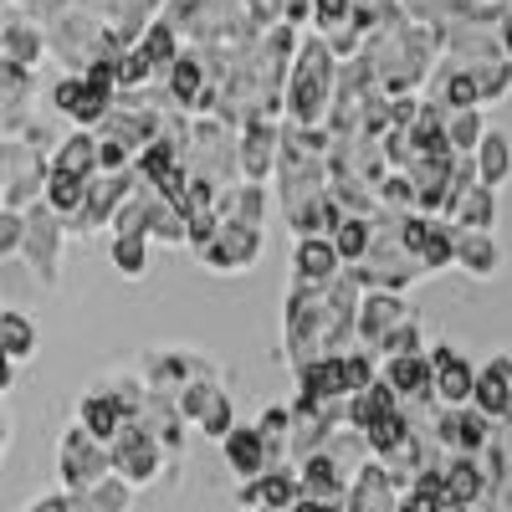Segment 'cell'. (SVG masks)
Listing matches in <instances>:
<instances>
[{"label":"cell","instance_id":"cell-1","mask_svg":"<svg viewBox=\"0 0 512 512\" xmlns=\"http://www.w3.org/2000/svg\"><path fill=\"white\" fill-rule=\"evenodd\" d=\"M359 267H344L328 287H287L282 303V349L292 369H303L328 354L359 349V303H364Z\"/></svg>","mask_w":512,"mask_h":512},{"label":"cell","instance_id":"cell-2","mask_svg":"<svg viewBox=\"0 0 512 512\" xmlns=\"http://www.w3.org/2000/svg\"><path fill=\"white\" fill-rule=\"evenodd\" d=\"M292 52H297L292 26H272L256 41H246V47L231 57V77H226V93L216 103V118H226L236 128L251 123V118H282Z\"/></svg>","mask_w":512,"mask_h":512},{"label":"cell","instance_id":"cell-3","mask_svg":"<svg viewBox=\"0 0 512 512\" xmlns=\"http://www.w3.org/2000/svg\"><path fill=\"white\" fill-rule=\"evenodd\" d=\"M333 93H338V57L328 52V41L318 31L297 36L282 118L297 123V128H323L328 123V108H333Z\"/></svg>","mask_w":512,"mask_h":512},{"label":"cell","instance_id":"cell-4","mask_svg":"<svg viewBox=\"0 0 512 512\" xmlns=\"http://www.w3.org/2000/svg\"><path fill=\"white\" fill-rule=\"evenodd\" d=\"M359 282L369 292H405L410 282H425L420 262L405 246V216L400 210H374L369 216V251L359 262Z\"/></svg>","mask_w":512,"mask_h":512},{"label":"cell","instance_id":"cell-5","mask_svg":"<svg viewBox=\"0 0 512 512\" xmlns=\"http://www.w3.org/2000/svg\"><path fill=\"white\" fill-rule=\"evenodd\" d=\"M236 134L241 128L226 123V118H195L190 128V149H185V169L210 185H236L241 180V169H236Z\"/></svg>","mask_w":512,"mask_h":512},{"label":"cell","instance_id":"cell-6","mask_svg":"<svg viewBox=\"0 0 512 512\" xmlns=\"http://www.w3.org/2000/svg\"><path fill=\"white\" fill-rule=\"evenodd\" d=\"M139 379L149 384V390L159 395H180L190 390V384H205V379H221V364L200 354V349H144L134 359Z\"/></svg>","mask_w":512,"mask_h":512},{"label":"cell","instance_id":"cell-7","mask_svg":"<svg viewBox=\"0 0 512 512\" xmlns=\"http://www.w3.org/2000/svg\"><path fill=\"white\" fill-rule=\"evenodd\" d=\"M108 456H113V477L118 482H128V487H154L164 472H180V461L169 456L144 425H123V436L108 446Z\"/></svg>","mask_w":512,"mask_h":512},{"label":"cell","instance_id":"cell-8","mask_svg":"<svg viewBox=\"0 0 512 512\" xmlns=\"http://www.w3.org/2000/svg\"><path fill=\"white\" fill-rule=\"evenodd\" d=\"M108 477H113L108 446L93 441V436L72 420L67 431H62V441H57V482H62V492H88V487H98V482H108Z\"/></svg>","mask_w":512,"mask_h":512},{"label":"cell","instance_id":"cell-9","mask_svg":"<svg viewBox=\"0 0 512 512\" xmlns=\"http://www.w3.org/2000/svg\"><path fill=\"white\" fill-rule=\"evenodd\" d=\"M62 251H67V221L57 216L52 205H31L26 210V236H21V262L31 267V277L57 287Z\"/></svg>","mask_w":512,"mask_h":512},{"label":"cell","instance_id":"cell-10","mask_svg":"<svg viewBox=\"0 0 512 512\" xmlns=\"http://www.w3.org/2000/svg\"><path fill=\"white\" fill-rule=\"evenodd\" d=\"M262 246H267L262 226H236V221H221V226H216V236H210L205 246H195V262H200L205 272H246V267L262 262Z\"/></svg>","mask_w":512,"mask_h":512},{"label":"cell","instance_id":"cell-11","mask_svg":"<svg viewBox=\"0 0 512 512\" xmlns=\"http://www.w3.org/2000/svg\"><path fill=\"white\" fill-rule=\"evenodd\" d=\"M282 159V118H251L236 134V169L251 185H272Z\"/></svg>","mask_w":512,"mask_h":512},{"label":"cell","instance_id":"cell-12","mask_svg":"<svg viewBox=\"0 0 512 512\" xmlns=\"http://www.w3.org/2000/svg\"><path fill=\"white\" fill-rule=\"evenodd\" d=\"M134 185H139V169H128V175H93L88 180V200H82V210L67 221V236H93V231L113 226L118 205L134 195Z\"/></svg>","mask_w":512,"mask_h":512},{"label":"cell","instance_id":"cell-13","mask_svg":"<svg viewBox=\"0 0 512 512\" xmlns=\"http://www.w3.org/2000/svg\"><path fill=\"white\" fill-rule=\"evenodd\" d=\"M405 246H410V256L420 262L425 277H441L446 267H456V226L441 221V216H420V210H410L405 216Z\"/></svg>","mask_w":512,"mask_h":512},{"label":"cell","instance_id":"cell-14","mask_svg":"<svg viewBox=\"0 0 512 512\" xmlns=\"http://www.w3.org/2000/svg\"><path fill=\"white\" fill-rule=\"evenodd\" d=\"M492 431H497V425L477 405H456V410L436 405V415H431V436L441 441L446 456H482V446L492 441Z\"/></svg>","mask_w":512,"mask_h":512},{"label":"cell","instance_id":"cell-15","mask_svg":"<svg viewBox=\"0 0 512 512\" xmlns=\"http://www.w3.org/2000/svg\"><path fill=\"white\" fill-rule=\"evenodd\" d=\"M410 318L415 313L405 308L400 292H364V303H359V349H369L379 359V349L390 344Z\"/></svg>","mask_w":512,"mask_h":512},{"label":"cell","instance_id":"cell-16","mask_svg":"<svg viewBox=\"0 0 512 512\" xmlns=\"http://www.w3.org/2000/svg\"><path fill=\"white\" fill-rule=\"evenodd\" d=\"M472 405L497 425V431H512V354H492L487 364H477Z\"/></svg>","mask_w":512,"mask_h":512},{"label":"cell","instance_id":"cell-17","mask_svg":"<svg viewBox=\"0 0 512 512\" xmlns=\"http://www.w3.org/2000/svg\"><path fill=\"white\" fill-rule=\"evenodd\" d=\"M431 369H436V405L456 410V405H472L477 390V364L466 359L451 344H431Z\"/></svg>","mask_w":512,"mask_h":512},{"label":"cell","instance_id":"cell-18","mask_svg":"<svg viewBox=\"0 0 512 512\" xmlns=\"http://www.w3.org/2000/svg\"><path fill=\"white\" fill-rule=\"evenodd\" d=\"M297 482H303V497H308V502H333V507H344L354 472H349V466L338 461L333 451H318V456H308V461H297Z\"/></svg>","mask_w":512,"mask_h":512},{"label":"cell","instance_id":"cell-19","mask_svg":"<svg viewBox=\"0 0 512 512\" xmlns=\"http://www.w3.org/2000/svg\"><path fill=\"white\" fill-rule=\"evenodd\" d=\"M236 502H241L246 512H256V507L292 512L297 502H303V482H297V466H272V472H262L256 482H241Z\"/></svg>","mask_w":512,"mask_h":512},{"label":"cell","instance_id":"cell-20","mask_svg":"<svg viewBox=\"0 0 512 512\" xmlns=\"http://www.w3.org/2000/svg\"><path fill=\"white\" fill-rule=\"evenodd\" d=\"M400 497H405V492L395 487V477L369 456L359 472H354V482H349L344 512H400Z\"/></svg>","mask_w":512,"mask_h":512},{"label":"cell","instance_id":"cell-21","mask_svg":"<svg viewBox=\"0 0 512 512\" xmlns=\"http://www.w3.org/2000/svg\"><path fill=\"white\" fill-rule=\"evenodd\" d=\"M134 425H144V431L169 451V456H180L185 451V431H190V420L180 415V405H175V395H159V390H149L144 400H139V415H134Z\"/></svg>","mask_w":512,"mask_h":512},{"label":"cell","instance_id":"cell-22","mask_svg":"<svg viewBox=\"0 0 512 512\" xmlns=\"http://www.w3.org/2000/svg\"><path fill=\"white\" fill-rule=\"evenodd\" d=\"M77 425H82V431H88L93 441L113 446V441L123 436V425H134V415L123 410V400H118V395H108L103 384H93V390L77 400Z\"/></svg>","mask_w":512,"mask_h":512},{"label":"cell","instance_id":"cell-23","mask_svg":"<svg viewBox=\"0 0 512 512\" xmlns=\"http://www.w3.org/2000/svg\"><path fill=\"white\" fill-rule=\"evenodd\" d=\"M0 16H6V11H0ZM41 57H47V26H41V16H21V11H11L6 26H0V62L41 67Z\"/></svg>","mask_w":512,"mask_h":512},{"label":"cell","instance_id":"cell-24","mask_svg":"<svg viewBox=\"0 0 512 512\" xmlns=\"http://www.w3.org/2000/svg\"><path fill=\"white\" fill-rule=\"evenodd\" d=\"M344 262H338V246L328 236H308V241H292V287H328Z\"/></svg>","mask_w":512,"mask_h":512},{"label":"cell","instance_id":"cell-25","mask_svg":"<svg viewBox=\"0 0 512 512\" xmlns=\"http://www.w3.org/2000/svg\"><path fill=\"white\" fill-rule=\"evenodd\" d=\"M272 200H277V195H272L267 185L236 180V185H221V195H216V216H221V221H236V226H267Z\"/></svg>","mask_w":512,"mask_h":512},{"label":"cell","instance_id":"cell-26","mask_svg":"<svg viewBox=\"0 0 512 512\" xmlns=\"http://www.w3.org/2000/svg\"><path fill=\"white\" fill-rule=\"evenodd\" d=\"M31 98H36L31 67L0 62V118H6V134H21V128L36 118V113H31Z\"/></svg>","mask_w":512,"mask_h":512},{"label":"cell","instance_id":"cell-27","mask_svg":"<svg viewBox=\"0 0 512 512\" xmlns=\"http://www.w3.org/2000/svg\"><path fill=\"white\" fill-rule=\"evenodd\" d=\"M456 267L472 282H492L502 272V241L492 231H461L456 226Z\"/></svg>","mask_w":512,"mask_h":512},{"label":"cell","instance_id":"cell-28","mask_svg":"<svg viewBox=\"0 0 512 512\" xmlns=\"http://www.w3.org/2000/svg\"><path fill=\"white\" fill-rule=\"evenodd\" d=\"M221 451H226V466H231L241 482H256L262 472H272L267 441H262V431H256V425H236V431L221 441Z\"/></svg>","mask_w":512,"mask_h":512},{"label":"cell","instance_id":"cell-29","mask_svg":"<svg viewBox=\"0 0 512 512\" xmlns=\"http://www.w3.org/2000/svg\"><path fill=\"white\" fill-rule=\"evenodd\" d=\"M52 169H62V175H77V180H93V175H98V134H93V128H72L67 139H57Z\"/></svg>","mask_w":512,"mask_h":512},{"label":"cell","instance_id":"cell-30","mask_svg":"<svg viewBox=\"0 0 512 512\" xmlns=\"http://www.w3.org/2000/svg\"><path fill=\"white\" fill-rule=\"evenodd\" d=\"M446 221L461 226V231H497V190L487 185H472L451 210H446Z\"/></svg>","mask_w":512,"mask_h":512},{"label":"cell","instance_id":"cell-31","mask_svg":"<svg viewBox=\"0 0 512 512\" xmlns=\"http://www.w3.org/2000/svg\"><path fill=\"white\" fill-rule=\"evenodd\" d=\"M472 159H477V180H482L487 190H497V185L512 175V139L502 134V128H487Z\"/></svg>","mask_w":512,"mask_h":512},{"label":"cell","instance_id":"cell-32","mask_svg":"<svg viewBox=\"0 0 512 512\" xmlns=\"http://www.w3.org/2000/svg\"><path fill=\"white\" fill-rule=\"evenodd\" d=\"M134 47H139V52H144V57L154 62V72H159V82H164V72L175 67V57L185 52V41H180V31L169 26L164 16H154V21L144 26V36L134 41Z\"/></svg>","mask_w":512,"mask_h":512},{"label":"cell","instance_id":"cell-33","mask_svg":"<svg viewBox=\"0 0 512 512\" xmlns=\"http://www.w3.org/2000/svg\"><path fill=\"white\" fill-rule=\"evenodd\" d=\"M67 507L72 512H134V487L108 477V482H98L88 492H67Z\"/></svg>","mask_w":512,"mask_h":512},{"label":"cell","instance_id":"cell-34","mask_svg":"<svg viewBox=\"0 0 512 512\" xmlns=\"http://www.w3.org/2000/svg\"><path fill=\"white\" fill-rule=\"evenodd\" d=\"M482 492H487V477H482L477 456H446V502L482 507Z\"/></svg>","mask_w":512,"mask_h":512},{"label":"cell","instance_id":"cell-35","mask_svg":"<svg viewBox=\"0 0 512 512\" xmlns=\"http://www.w3.org/2000/svg\"><path fill=\"white\" fill-rule=\"evenodd\" d=\"M149 241H159V246H190V216H185V205H175V200H154V210H149V231H144Z\"/></svg>","mask_w":512,"mask_h":512},{"label":"cell","instance_id":"cell-36","mask_svg":"<svg viewBox=\"0 0 512 512\" xmlns=\"http://www.w3.org/2000/svg\"><path fill=\"white\" fill-rule=\"evenodd\" d=\"M441 128H446V144L451 154H477L487 123H482V108H446L441 113Z\"/></svg>","mask_w":512,"mask_h":512},{"label":"cell","instance_id":"cell-37","mask_svg":"<svg viewBox=\"0 0 512 512\" xmlns=\"http://www.w3.org/2000/svg\"><path fill=\"white\" fill-rule=\"evenodd\" d=\"M0 354L11 364H26L36 354V323L16 308H0Z\"/></svg>","mask_w":512,"mask_h":512},{"label":"cell","instance_id":"cell-38","mask_svg":"<svg viewBox=\"0 0 512 512\" xmlns=\"http://www.w3.org/2000/svg\"><path fill=\"white\" fill-rule=\"evenodd\" d=\"M390 410H400V400H395V390H390L384 379H374L364 395H349V425H354L359 436L369 431V425H374L379 415H390Z\"/></svg>","mask_w":512,"mask_h":512},{"label":"cell","instance_id":"cell-39","mask_svg":"<svg viewBox=\"0 0 512 512\" xmlns=\"http://www.w3.org/2000/svg\"><path fill=\"white\" fill-rule=\"evenodd\" d=\"M149 236H113L108 241V262H113V272L118 277H128V282H139L144 272H149Z\"/></svg>","mask_w":512,"mask_h":512},{"label":"cell","instance_id":"cell-40","mask_svg":"<svg viewBox=\"0 0 512 512\" xmlns=\"http://www.w3.org/2000/svg\"><path fill=\"white\" fill-rule=\"evenodd\" d=\"M82 200H88V180H77V175H62V169H52L47 175V195H41V205H52L62 221H72Z\"/></svg>","mask_w":512,"mask_h":512},{"label":"cell","instance_id":"cell-41","mask_svg":"<svg viewBox=\"0 0 512 512\" xmlns=\"http://www.w3.org/2000/svg\"><path fill=\"white\" fill-rule=\"evenodd\" d=\"M328 241L338 246V262H344V267H359L364 251H369V221H359V216L338 221V231H333Z\"/></svg>","mask_w":512,"mask_h":512},{"label":"cell","instance_id":"cell-42","mask_svg":"<svg viewBox=\"0 0 512 512\" xmlns=\"http://www.w3.org/2000/svg\"><path fill=\"white\" fill-rule=\"evenodd\" d=\"M195 431L200 436H210V441H226L231 431H236V405H231V395L226 390H216V400L205 405V415L195 420Z\"/></svg>","mask_w":512,"mask_h":512},{"label":"cell","instance_id":"cell-43","mask_svg":"<svg viewBox=\"0 0 512 512\" xmlns=\"http://www.w3.org/2000/svg\"><path fill=\"white\" fill-rule=\"evenodd\" d=\"M344 379H349V395H364L369 384L379 379V359L369 349H349L344 354Z\"/></svg>","mask_w":512,"mask_h":512},{"label":"cell","instance_id":"cell-44","mask_svg":"<svg viewBox=\"0 0 512 512\" xmlns=\"http://www.w3.org/2000/svg\"><path fill=\"white\" fill-rule=\"evenodd\" d=\"M379 210H400V216H410L415 210V185L405 175H384L379 180Z\"/></svg>","mask_w":512,"mask_h":512},{"label":"cell","instance_id":"cell-45","mask_svg":"<svg viewBox=\"0 0 512 512\" xmlns=\"http://www.w3.org/2000/svg\"><path fill=\"white\" fill-rule=\"evenodd\" d=\"M21 236H26V216L0 205V262H6V256H21Z\"/></svg>","mask_w":512,"mask_h":512},{"label":"cell","instance_id":"cell-46","mask_svg":"<svg viewBox=\"0 0 512 512\" xmlns=\"http://www.w3.org/2000/svg\"><path fill=\"white\" fill-rule=\"evenodd\" d=\"M420 349H425V333H420V318H410V323L390 338V344L379 349V364H384V359H400V354H420Z\"/></svg>","mask_w":512,"mask_h":512},{"label":"cell","instance_id":"cell-47","mask_svg":"<svg viewBox=\"0 0 512 512\" xmlns=\"http://www.w3.org/2000/svg\"><path fill=\"white\" fill-rule=\"evenodd\" d=\"M246 16L256 21V31L287 26V0H246Z\"/></svg>","mask_w":512,"mask_h":512},{"label":"cell","instance_id":"cell-48","mask_svg":"<svg viewBox=\"0 0 512 512\" xmlns=\"http://www.w3.org/2000/svg\"><path fill=\"white\" fill-rule=\"evenodd\" d=\"M26 512H72V507H67V492H41L26 502Z\"/></svg>","mask_w":512,"mask_h":512},{"label":"cell","instance_id":"cell-49","mask_svg":"<svg viewBox=\"0 0 512 512\" xmlns=\"http://www.w3.org/2000/svg\"><path fill=\"white\" fill-rule=\"evenodd\" d=\"M11 436H16V420H11L6 400H0V461H6V451H11Z\"/></svg>","mask_w":512,"mask_h":512},{"label":"cell","instance_id":"cell-50","mask_svg":"<svg viewBox=\"0 0 512 512\" xmlns=\"http://www.w3.org/2000/svg\"><path fill=\"white\" fill-rule=\"evenodd\" d=\"M400 512H441V502H425V497L405 492V497H400Z\"/></svg>","mask_w":512,"mask_h":512},{"label":"cell","instance_id":"cell-51","mask_svg":"<svg viewBox=\"0 0 512 512\" xmlns=\"http://www.w3.org/2000/svg\"><path fill=\"white\" fill-rule=\"evenodd\" d=\"M11 384H16V364H11L6 354H0V400L11 395Z\"/></svg>","mask_w":512,"mask_h":512},{"label":"cell","instance_id":"cell-52","mask_svg":"<svg viewBox=\"0 0 512 512\" xmlns=\"http://www.w3.org/2000/svg\"><path fill=\"white\" fill-rule=\"evenodd\" d=\"M497 36H502V57L512 62V11L502 16V26H497Z\"/></svg>","mask_w":512,"mask_h":512},{"label":"cell","instance_id":"cell-53","mask_svg":"<svg viewBox=\"0 0 512 512\" xmlns=\"http://www.w3.org/2000/svg\"><path fill=\"white\" fill-rule=\"evenodd\" d=\"M292 512H344V507H333V502H308V497H303Z\"/></svg>","mask_w":512,"mask_h":512},{"label":"cell","instance_id":"cell-54","mask_svg":"<svg viewBox=\"0 0 512 512\" xmlns=\"http://www.w3.org/2000/svg\"><path fill=\"white\" fill-rule=\"evenodd\" d=\"M441 512H482V507H472V502H441Z\"/></svg>","mask_w":512,"mask_h":512},{"label":"cell","instance_id":"cell-55","mask_svg":"<svg viewBox=\"0 0 512 512\" xmlns=\"http://www.w3.org/2000/svg\"><path fill=\"white\" fill-rule=\"evenodd\" d=\"M0 139H6V118H0Z\"/></svg>","mask_w":512,"mask_h":512},{"label":"cell","instance_id":"cell-56","mask_svg":"<svg viewBox=\"0 0 512 512\" xmlns=\"http://www.w3.org/2000/svg\"><path fill=\"white\" fill-rule=\"evenodd\" d=\"M256 512H272V507H256Z\"/></svg>","mask_w":512,"mask_h":512}]
</instances>
